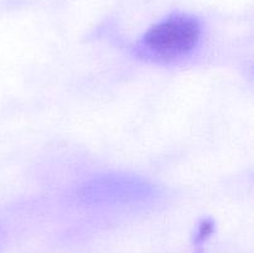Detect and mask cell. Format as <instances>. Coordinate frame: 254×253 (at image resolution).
I'll list each match as a JSON object with an SVG mask.
<instances>
[{"label":"cell","instance_id":"obj_1","mask_svg":"<svg viewBox=\"0 0 254 253\" xmlns=\"http://www.w3.org/2000/svg\"><path fill=\"white\" fill-rule=\"evenodd\" d=\"M202 27L197 17L174 12L150 27L139 40L138 52L156 62H174L188 57L198 46Z\"/></svg>","mask_w":254,"mask_h":253}]
</instances>
